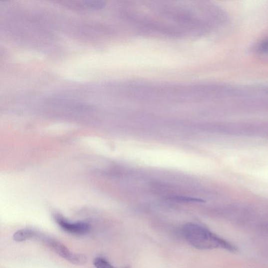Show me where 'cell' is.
Listing matches in <instances>:
<instances>
[{
	"label": "cell",
	"mask_w": 268,
	"mask_h": 268,
	"mask_svg": "<svg viewBox=\"0 0 268 268\" xmlns=\"http://www.w3.org/2000/svg\"><path fill=\"white\" fill-rule=\"evenodd\" d=\"M93 265L96 268H116L101 257H97L93 260ZM121 268H131L130 266H126Z\"/></svg>",
	"instance_id": "5"
},
{
	"label": "cell",
	"mask_w": 268,
	"mask_h": 268,
	"mask_svg": "<svg viewBox=\"0 0 268 268\" xmlns=\"http://www.w3.org/2000/svg\"><path fill=\"white\" fill-rule=\"evenodd\" d=\"M174 200L181 201V202H197V203H205V201L201 200L200 199L193 198L190 197H181L177 196L174 197Z\"/></svg>",
	"instance_id": "7"
},
{
	"label": "cell",
	"mask_w": 268,
	"mask_h": 268,
	"mask_svg": "<svg viewBox=\"0 0 268 268\" xmlns=\"http://www.w3.org/2000/svg\"><path fill=\"white\" fill-rule=\"evenodd\" d=\"M182 235L188 244L199 250L221 249L230 252L237 251V248L232 244L197 224L185 225L182 228Z\"/></svg>",
	"instance_id": "1"
},
{
	"label": "cell",
	"mask_w": 268,
	"mask_h": 268,
	"mask_svg": "<svg viewBox=\"0 0 268 268\" xmlns=\"http://www.w3.org/2000/svg\"><path fill=\"white\" fill-rule=\"evenodd\" d=\"M83 5L90 9L94 10H100L103 9L105 3L102 1H84Z\"/></svg>",
	"instance_id": "6"
},
{
	"label": "cell",
	"mask_w": 268,
	"mask_h": 268,
	"mask_svg": "<svg viewBox=\"0 0 268 268\" xmlns=\"http://www.w3.org/2000/svg\"><path fill=\"white\" fill-rule=\"evenodd\" d=\"M35 239L44 243L62 259L66 260L72 264L82 265L87 262V257L85 255L72 253L62 243L41 233L37 232Z\"/></svg>",
	"instance_id": "2"
},
{
	"label": "cell",
	"mask_w": 268,
	"mask_h": 268,
	"mask_svg": "<svg viewBox=\"0 0 268 268\" xmlns=\"http://www.w3.org/2000/svg\"><path fill=\"white\" fill-rule=\"evenodd\" d=\"M267 41L265 40L262 42L261 44L259 47V50L260 52L265 53V51H267Z\"/></svg>",
	"instance_id": "8"
},
{
	"label": "cell",
	"mask_w": 268,
	"mask_h": 268,
	"mask_svg": "<svg viewBox=\"0 0 268 268\" xmlns=\"http://www.w3.org/2000/svg\"><path fill=\"white\" fill-rule=\"evenodd\" d=\"M54 218L60 228L68 233L76 235H84L90 231V225L86 223H72L59 215H56Z\"/></svg>",
	"instance_id": "3"
},
{
	"label": "cell",
	"mask_w": 268,
	"mask_h": 268,
	"mask_svg": "<svg viewBox=\"0 0 268 268\" xmlns=\"http://www.w3.org/2000/svg\"><path fill=\"white\" fill-rule=\"evenodd\" d=\"M37 232L33 229H24L16 231L13 236V240L17 242L35 239Z\"/></svg>",
	"instance_id": "4"
}]
</instances>
